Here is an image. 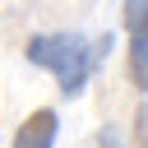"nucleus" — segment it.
I'll return each mask as SVG.
<instances>
[{"label":"nucleus","mask_w":148,"mask_h":148,"mask_svg":"<svg viewBox=\"0 0 148 148\" xmlns=\"http://www.w3.org/2000/svg\"><path fill=\"white\" fill-rule=\"evenodd\" d=\"M139 148H148V106L139 111Z\"/></svg>","instance_id":"4"},{"label":"nucleus","mask_w":148,"mask_h":148,"mask_svg":"<svg viewBox=\"0 0 148 148\" xmlns=\"http://www.w3.org/2000/svg\"><path fill=\"white\" fill-rule=\"evenodd\" d=\"M106 46H111L106 37L88 42L83 32H37V37L23 42V56H28V65H37L56 79L60 97H83V88L92 83Z\"/></svg>","instance_id":"1"},{"label":"nucleus","mask_w":148,"mask_h":148,"mask_svg":"<svg viewBox=\"0 0 148 148\" xmlns=\"http://www.w3.org/2000/svg\"><path fill=\"white\" fill-rule=\"evenodd\" d=\"M56 134H60V116L51 106H37L18 130H14V143L9 148H56Z\"/></svg>","instance_id":"3"},{"label":"nucleus","mask_w":148,"mask_h":148,"mask_svg":"<svg viewBox=\"0 0 148 148\" xmlns=\"http://www.w3.org/2000/svg\"><path fill=\"white\" fill-rule=\"evenodd\" d=\"M102 148H120L116 143V130H102Z\"/></svg>","instance_id":"5"},{"label":"nucleus","mask_w":148,"mask_h":148,"mask_svg":"<svg viewBox=\"0 0 148 148\" xmlns=\"http://www.w3.org/2000/svg\"><path fill=\"white\" fill-rule=\"evenodd\" d=\"M120 18L130 32V79L139 92H148V0H125Z\"/></svg>","instance_id":"2"}]
</instances>
